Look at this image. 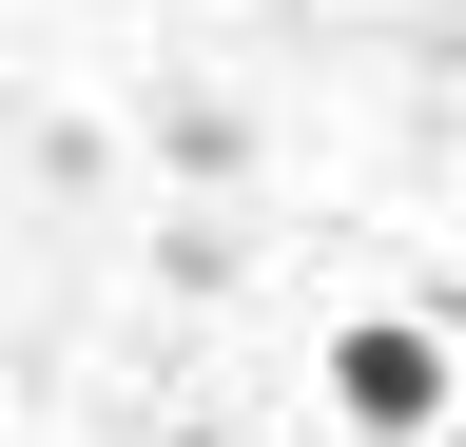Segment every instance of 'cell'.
<instances>
[{
  "label": "cell",
  "mask_w": 466,
  "mask_h": 447,
  "mask_svg": "<svg viewBox=\"0 0 466 447\" xmlns=\"http://www.w3.org/2000/svg\"><path fill=\"white\" fill-rule=\"evenodd\" d=\"M330 389H350V428H370V447H447V330L350 311V330H330Z\"/></svg>",
  "instance_id": "1"
},
{
  "label": "cell",
  "mask_w": 466,
  "mask_h": 447,
  "mask_svg": "<svg viewBox=\"0 0 466 447\" xmlns=\"http://www.w3.org/2000/svg\"><path fill=\"white\" fill-rule=\"evenodd\" d=\"M447 447H466V409H447Z\"/></svg>",
  "instance_id": "2"
}]
</instances>
